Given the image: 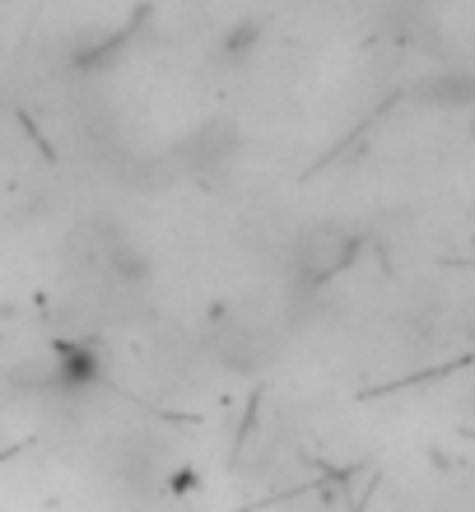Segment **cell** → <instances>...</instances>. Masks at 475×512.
Wrapping results in <instances>:
<instances>
[{"instance_id":"obj_1","label":"cell","mask_w":475,"mask_h":512,"mask_svg":"<svg viewBox=\"0 0 475 512\" xmlns=\"http://www.w3.org/2000/svg\"><path fill=\"white\" fill-rule=\"evenodd\" d=\"M103 378V359L89 340H75V345H61L52 354V387L61 391H84Z\"/></svg>"},{"instance_id":"obj_2","label":"cell","mask_w":475,"mask_h":512,"mask_svg":"<svg viewBox=\"0 0 475 512\" xmlns=\"http://www.w3.org/2000/svg\"><path fill=\"white\" fill-rule=\"evenodd\" d=\"M345 238H340V233H313V238H308V243L299 247V266H303V275H308V280H326V275H331V270H340L345 266Z\"/></svg>"}]
</instances>
